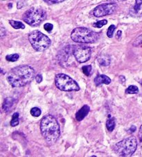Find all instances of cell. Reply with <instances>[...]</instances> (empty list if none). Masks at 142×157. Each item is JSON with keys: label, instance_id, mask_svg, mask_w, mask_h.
I'll use <instances>...</instances> for the list:
<instances>
[{"label": "cell", "instance_id": "cell-1", "mask_svg": "<svg viewBox=\"0 0 142 157\" xmlns=\"http://www.w3.org/2000/svg\"><path fill=\"white\" fill-rule=\"evenodd\" d=\"M34 77V68L29 65H20L10 69L6 79L13 87H22L31 82Z\"/></svg>", "mask_w": 142, "mask_h": 157}, {"label": "cell", "instance_id": "cell-29", "mask_svg": "<svg viewBox=\"0 0 142 157\" xmlns=\"http://www.w3.org/2000/svg\"><path fill=\"white\" fill-rule=\"evenodd\" d=\"M136 128L135 126H132L131 127V128H130V129H129V132H135V131H136Z\"/></svg>", "mask_w": 142, "mask_h": 157}, {"label": "cell", "instance_id": "cell-26", "mask_svg": "<svg viewBox=\"0 0 142 157\" xmlns=\"http://www.w3.org/2000/svg\"><path fill=\"white\" fill-rule=\"evenodd\" d=\"M43 1L49 4H55L61 3V2H65V0H43Z\"/></svg>", "mask_w": 142, "mask_h": 157}, {"label": "cell", "instance_id": "cell-4", "mask_svg": "<svg viewBox=\"0 0 142 157\" xmlns=\"http://www.w3.org/2000/svg\"><path fill=\"white\" fill-rule=\"evenodd\" d=\"M137 147V141L135 137L130 136L121 140L114 146V151L121 156H131Z\"/></svg>", "mask_w": 142, "mask_h": 157}, {"label": "cell", "instance_id": "cell-33", "mask_svg": "<svg viewBox=\"0 0 142 157\" xmlns=\"http://www.w3.org/2000/svg\"><path fill=\"white\" fill-rule=\"evenodd\" d=\"M141 15H142V12H141Z\"/></svg>", "mask_w": 142, "mask_h": 157}, {"label": "cell", "instance_id": "cell-22", "mask_svg": "<svg viewBox=\"0 0 142 157\" xmlns=\"http://www.w3.org/2000/svg\"><path fill=\"white\" fill-rule=\"evenodd\" d=\"M107 24H108V21L106 20H103L94 23V26L96 27V28H101V27H103L104 25H106Z\"/></svg>", "mask_w": 142, "mask_h": 157}, {"label": "cell", "instance_id": "cell-19", "mask_svg": "<svg viewBox=\"0 0 142 157\" xmlns=\"http://www.w3.org/2000/svg\"><path fill=\"white\" fill-rule=\"evenodd\" d=\"M20 58V56L18 53L11 54V55H8L6 56V59L9 62H16Z\"/></svg>", "mask_w": 142, "mask_h": 157}, {"label": "cell", "instance_id": "cell-2", "mask_svg": "<svg viewBox=\"0 0 142 157\" xmlns=\"http://www.w3.org/2000/svg\"><path fill=\"white\" fill-rule=\"evenodd\" d=\"M40 130L42 136L49 145H53L61 135L60 125L56 118L48 114L44 116L40 123Z\"/></svg>", "mask_w": 142, "mask_h": 157}, {"label": "cell", "instance_id": "cell-24", "mask_svg": "<svg viewBox=\"0 0 142 157\" xmlns=\"http://www.w3.org/2000/svg\"><path fill=\"white\" fill-rule=\"evenodd\" d=\"M141 44H142V35L139 36L135 40V42H133L134 47H138V46Z\"/></svg>", "mask_w": 142, "mask_h": 157}, {"label": "cell", "instance_id": "cell-14", "mask_svg": "<svg viewBox=\"0 0 142 157\" xmlns=\"http://www.w3.org/2000/svg\"><path fill=\"white\" fill-rule=\"evenodd\" d=\"M98 62L101 66H109L111 62V59L110 57L106 55L101 56L99 58H98Z\"/></svg>", "mask_w": 142, "mask_h": 157}, {"label": "cell", "instance_id": "cell-8", "mask_svg": "<svg viewBox=\"0 0 142 157\" xmlns=\"http://www.w3.org/2000/svg\"><path fill=\"white\" fill-rule=\"evenodd\" d=\"M73 55L78 62L84 63L88 61L91 58V48L83 45L75 47L73 50Z\"/></svg>", "mask_w": 142, "mask_h": 157}, {"label": "cell", "instance_id": "cell-11", "mask_svg": "<svg viewBox=\"0 0 142 157\" xmlns=\"http://www.w3.org/2000/svg\"><path fill=\"white\" fill-rule=\"evenodd\" d=\"M94 83L96 84L97 86H99L102 84H105V85H109L111 83V79L108 76L105 75H99L94 78Z\"/></svg>", "mask_w": 142, "mask_h": 157}, {"label": "cell", "instance_id": "cell-16", "mask_svg": "<svg viewBox=\"0 0 142 157\" xmlns=\"http://www.w3.org/2000/svg\"><path fill=\"white\" fill-rule=\"evenodd\" d=\"M125 93L129 94H136L139 93V89L136 86L130 85L128 86V89L125 90Z\"/></svg>", "mask_w": 142, "mask_h": 157}, {"label": "cell", "instance_id": "cell-13", "mask_svg": "<svg viewBox=\"0 0 142 157\" xmlns=\"http://www.w3.org/2000/svg\"><path fill=\"white\" fill-rule=\"evenodd\" d=\"M115 118L112 117L111 115H109L107 119V121H106V128H107L108 130L112 132L114 130V128H115Z\"/></svg>", "mask_w": 142, "mask_h": 157}, {"label": "cell", "instance_id": "cell-15", "mask_svg": "<svg viewBox=\"0 0 142 157\" xmlns=\"http://www.w3.org/2000/svg\"><path fill=\"white\" fill-rule=\"evenodd\" d=\"M9 23L11 26H13V28H14L15 29H24L25 28V26L24 24L21 22V21H15V20H9Z\"/></svg>", "mask_w": 142, "mask_h": 157}, {"label": "cell", "instance_id": "cell-20", "mask_svg": "<svg viewBox=\"0 0 142 157\" xmlns=\"http://www.w3.org/2000/svg\"><path fill=\"white\" fill-rule=\"evenodd\" d=\"M30 112H31V114L33 116H34V117H39V116L41 115V113H42L40 109L38 107L32 108Z\"/></svg>", "mask_w": 142, "mask_h": 157}, {"label": "cell", "instance_id": "cell-27", "mask_svg": "<svg viewBox=\"0 0 142 157\" xmlns=\"http://www.w3.org/2000/svg\"><path fill=\"white\" fill-rule=\"evenodd\" d=\"M138 136H139V142H140V144L142 146V124L140 127V128H139Z\"/></svg>", "mask_w": 142, "mask_h": 157}, {"label": "cell", "instance_id": "cell-7", "mask_svg": "<svg viewBox=\"0 0 142 157\" xmlns=\"http://www.w3.org/2000/svg\"><path fill=\"white\" fill-rule=\"evenodd\" d=\"M55 84L56 87L61 91H78L80 89L78 83L74 80L64 74H59L56 75Z\"/></svg>", "mask_w": 142, "mask_h": 157}, {"label": "cell", "instance_id": "cell-32", "mask_svg": "<svg viewBox=\"0 0 142 157\" xmlns=\"http://www.w3.org/2000/svg\"><path fill=\"white\" fill-rule=\"evenodd\" d=\"M141 86H142V80H141Z\"/></svg>", "mask_w": 142, "mask_h": 157}, {"label": "cell", "instance_id": "cell-21", "mask_svg": "<svg viewBox=\"0 0 142 157\" xmlns=\"http://www.w3.org/2000/svg\"><path fill=\"white\" fill-rule=\"evenodd\" d=\"M142 4V0H135V4L133 6V10L135 13H138L141 9Z\"/></svg>", "mask_w": 142, "mask_h": 157}, {"label": "cell", "instance_id": "cell-31", "mask_svg": "<svg viewBox=\"0 0 142 157\" xmlns=\"http://www.w3.org/2000/svg\"><path fill=\"white\" fill-rule=\"evenodd\" d=\"M108 1H110V2H122V1H125V0H108Z\"/></svg>", "mask_w": 142, "mask_h": 157}, {"label": "cell", "instance_id": "cell-5", "mask_svg": "<svg viewBox=\"0 0 142 157\" xmlns=\"http://www.w3.org/2000/svg\"><path fill=\"white\" fill-rule=\"evenodd\" d=\"M29 40L33 48L37 51H44L51 45V40L39 31H32L29 36Z\"/></svg>", "mask_w": 142, "mask_h": 157}, {"label": "cell", "instance_id": "cell-23", "mask_svg": "<svg viewBox=\"0 0 142 157\" xmlns=\"http://www.w3.org/2000/svg\"><path fill=\"white\" fill-rule=\"evenodd\" d=\"M115 29H116V26L114 25H111L110 27H109L107 31V36L108 37H110V38L111 37H112L114 31V30H115Z\"/></svg>", "mask_w": 142, "mask_h": 157}, {"label": "cell", "instance_id": "cell-10", "mask_svg": "<svg viewBox=\"0 0 142 157\" xmlns=\"http://www.w3.org/2000/svg\"><path fill=\"white\" fill-rule=\"evenodd\" d=\"M90 108L88 105H84L83 107H82L80 109H79L77 113L76 114V119L78 121H81L86 117L87 115L88 114L89 112Z\"/></svg>", "mask_w": 142, "mask_h": 157}, {"label": "cell", "instance_id": "cell-30", "mask_svg": "<svg viewBox=\"0 0 142 157\" xmlns=\"http://www.w3.org/2000/svg\"><path fill=\"white\" fill-rule=\"evenodd\" d=\"M121 35H122V32L121 31H118V32H117V34H116L117 38H120L121 36Z\"/></svg>", "mask_w": 142, "mask_h": 157}, {"label": "cell", "instance_id": "cell-12", "mask_svg": "<svg viewBox=\"0 0 142 157\" xmlns=\"http://www.w3.org/2000/svg\"><path fill=\"white\" fill-rule=\"evenodd\" d=\"M15 101V100L13 98H6L5 99L3 103V106H2V108H3L4 112H9L11 109V108L13 107Z\"/></svg>", "mask_w": 142, "mask_h": 157}, {"label": "cell", "instance_id": "cell-6", "mask_svg": "<svg viewBox=\"0 0 142 157\" xmlns=\"http://www.w3.org/2000/svg\"><path fill=\"white\" fill-rule=\"evenodd\" d=\"M46 12L39 8H31L23 15V20L31 26H37L45 20Z\"/></svg>", "mask_w": 142, "mask_h": 157}, {"label": "cell", "instance_id": "cell-9", "mask_svg": "<svg viewBox=\"0 0 142 157\" xmlns=\"http://www.w3.org/2000/svg\"><path fill=\"white\" fill-rule=\"evenodd\" d=\"M116 9V4L114 3H107L102 4L97 6L95 8L93 14L97 17H104L106 15H109L115 12Z\"/></svg>", "mask_w": 142, "mask_h": 157}, {"label": "cell", "instance_id": "cell-17", "mask_svg": "<svg viewBox=\"0 0 142 157\" xmlns=\"http://www.w3.org/2000/svg\"><path fill=\"white\" fill-rule=\"evenodd\" d=\"M19 124V113L15 112L13 113L12 116V120L10 121V125L12 127H15Z\"/></svg>", "mask_w": 142, "mask_h": 157}, {"label": "cell", "instance_id": "cell-18", "mask_svg": "<svg viewBox=\"0 0 142 157\" xmlns=\"http://www.w3.org/2000/svg\"><path fill=\"white\" fill-rule=\"evenodd\" d=\"M92 66L91 65H87L83 66L82 67V70H83V74L87 75V76H90L92 74Z\"/></svg>", "mask_w": 142, "mask_h": 157}, {"label": "cell", "instance_id": "cell-3", "mask_svg": "<svg viewBox=\"0 0 142 157\" xmlns=\"http://www.w3.org/2000/svg\"><path fill=\"white\" fill-rule=\"evenodd\" d=\"M71 38L75 42L89 44L97 42L99 39V35L85 27H78L72 31Z\"/></svg>", "mask_w": 142, "mask_h": 157}, {"label": "cell", "instance_id": "cell-28", "mask_svg": "<svg viewBox=\"0 0 142 157\" xmlns=\"http://www.w3.org/2000/svg\"><path fill=\"white\" fill-rule=\"evenodd\" d=\"M35 80H36V82L37 83H40L41 82H42V75H40V74L37 75L36 76H35Z\"/></svg>", "mask_w": 142, "mask_h": 157}, {"label": "cell", "instance_id": "cell-25", "mask_svg": "<svg viewBox=\"0 0 142 157\" xmlns=\"http://www.w3.org/2000/svg\"><path fill=\"white\" fill-rule=\"evenodd\" d=\"M53 28V26L52 24H50V23H46L45 24V26H44V29L46 31L49 32V33H50V32L52 31Z\"/></svg>", "mask_w": 142, "mask_h": 157}]
</instances>
